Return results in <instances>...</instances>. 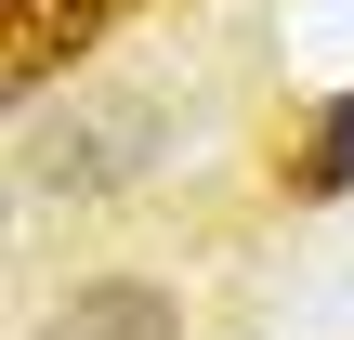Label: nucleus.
I'll return each instance as SVG.
<instances>
[{"label": "nucleus", "instance_id": "1", "mask_svg": "<svg viewBox=\"0 0 354 340\" xmlns=\"http://www.w3.org/2000/svg\"><path fill=\"white\" fill-rule=\"evenodd\" d=\"M184 92H158V79H131V66H66L26 118H13V144H0V170H13V197L26 210H66V223H105V210H131V197H158L171 170H184Z\"/></svg>", "mask_w": 354, "mask_h": 340}, {"label": "nucleus", "instance_id": "3", "mask_svg": "<svg viewBox=\"0 0 354 340\" xmlns=\"http://www.w3.org/2000/svg\"><path fill=\"white\" fill-rule=\"evenodd\" d=\"M289 197H302V210L354 197V92H328V105L302 118V144H289Z\"/></svg>", "mask_w": 354, "mask_h": 340}, {"label": "nucleus", "instance_id": "2", "mask_svg": "<svg viewBox=\"0 0 354 340\" xmlns=\"http://www.w3.org/2000/svg\"><path fill=\"white\" fill-rule=\"evenodd\" d=\"M26 340H197V301L158 262H79L26 301Z\"/></svg>", "mask_w": 354, "mask_h": 340}, {"label": "nucleus", "instance_id": "4", "mask_svg": "<svg viewBox=\"0 0 354 340\" xmlns=\"http://www.w3.org/2000/svg\"><path fill=\"white\" fill-rule=\"evenodd\" d=\"M0 249H13V170H0Z\"/></svg>", "mask_w": 354, "mask_h": 340}]
</instances>
